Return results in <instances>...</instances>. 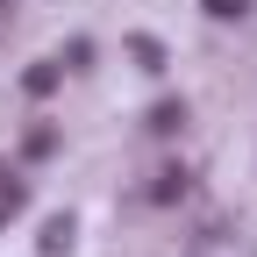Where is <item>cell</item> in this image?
<instances>
[{
	"mask_svg": "<svg viewBox=\"0 0 257 257\" xmlns=\"http://www.w3.org/2000/svg\"><path fill=\"white\" fill-rule=\"evenodd\" d=\"M200 8H207L214 22H243V15H250V0H200Z\"/></svg>",
	"mask_w": 257,
	"mask_h": 257,
	"instance_id": "cell-6",
	"label": "cell"
},
{
	"mask_svg": "<svg viewBox=\"0 0 257 257\" xmlns=\"http://www.w3.org/2000/svg\"><path fill=\"white\" fill-rule=\"evenodd\" d=\"M57 79H64V72H57V64H29V72H22V86H29V93H36V100H43V93H57Z\"/></svg>",
	"mask_w": 257,
	"mask_h": 257,
	"instance_id": "cell-1",
	"label": "cell"
},
{
	"mask_svg": "<svg viewBox=\"0 0 257 257\" xmlns=\"http://www.w3.org/2000/svg\"><path fill=\"white\" fill-rule=\"evenodd\" d=\"M8 8H15V0H0V15H8Z\"/></svg>",
	"mask_w": 257,
	"mask_h": 257,
	"instance_id": "cell-8",
	"label": "cell"
},
{
	"mask_svg": "<svg viewBox=\"0 0 257 257\" xmlns=\"http://www.w3.org/2000/svg\"><path fill=\"white\" fill-rule=\"evenodd\" d=\"M150 128H157V136H172V128H186V100H165V107H150Z\"/></svg>",
	"mask_w": 257,
	"mask_h": 257,
	"instance_id": "cell-4",
	"label": "cell"
},
{
	"mask_svg": "<svg viewBox=\"0 0 257 257\" xmlns=\"http://www.w3.org/2000/svg\"><path fill=\"white\" fill-rule=\"evenodd\" d=\"M64 250H72V214H57L43 229V257H64Z\"/></svg>",
	"mask_w": 257,
	"mask_h": 257,
	"instance_id": "cell-3",
	"label": "cell"
},
{
	"mask_svg": "<svg viewBox=\"0 0 257 257\" xmlns=\"http://www.w3.org/2000/svg\"><path fill=\"white\" fill-rule=\"evenodd\" d=\"M0 229H8V207H0Z\"/></svg>",
	"mask_w": 257,
	"mask_h": 257,
	"instance_id": "cell-9",
	"label": "cell"
},
{
	"mask_svg": "<svg viewBox=\"0 0 257 257\" xmlns=\"http://www.w3.org/2000/svg\"><path fill=\"white\" fill-rule=\"evenodd\" d=\"M186 193V172H157V186H150V200H179Z\"/></svg>",
	"mask_w": 257,
	"mask_h": 257,
	"instance_id": "cell-7",
	"label": "cell"
},
{
	"mask_svg": "<svg viewBox=\"0 0 257 257\" xmlns=\"http://www.w3.org/2000/svg\"><path fill=\"white\" fill-rule=\"evenodd\" d=\"M128 50H136V64H143V72H165V43H157V36H136Z\"/></svg>",
	"mask_w": 257,
	"mask_h": 257,
	"instance_id": "cell-5",
	"label": "cell"
},
{
	"mask_svg": "<svg viewBox=\"0 0 257 257\" xmlns=\"http://www.w3.org/2000/svg\"><path fill=\"white\" fill-rule=\"evenodd\" d=\"M0 207H8V214H22V207H29V179L0 172Z\"/></svg>",
	"mask_w": 257,
	"mask_h": 257,
	"instance_id": "cell-2",
	"label": "cell"
}]
</instances>
